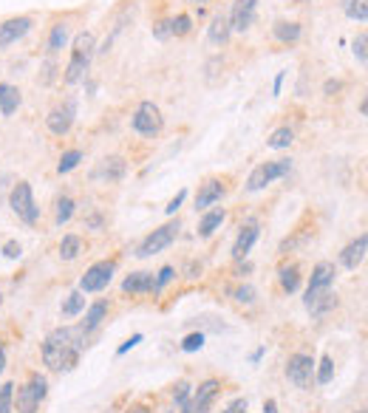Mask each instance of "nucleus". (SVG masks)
<instances>
[{
    "label": "nucleus",
    "instance_id": "nucleus-26",
    "mask_svg": "<svg viewBox=\"0 0 368 413\" xmlns=\"http://www.w3.org/2000/svg\"><path fill=\"white\" fill-rule=\"evenodd\" d=\"M108 317V303L105 300H97L94 306H88V311H85V320L80 323V328L85 331V334H91L94 328H100L102 325V320Z\"/></svg>",
    "mask_w": 368,
    "mask_h": 413
},
{
    "label": "nucleus",
    "instance_id": "nucleus-43",
    "mask_svg": "<svg viewBox=\"0 0 368 413\" xmlns=\"http://www.w3.org/2000/svg\"><path fill=\"white\" fill-rule=\"evenodd\" d=\"M201 348H204V334H201V331H193V334H187V337L182 340V351H187V354L201 351Z\"/></svg>",
    "mask_w": 368,
    "mask_h": 413
},
{
    "label": "nucleus",
    "instance_id": "nucleus-33",
    "mask_svg": "<svg viewBox=\"0 0 368 413\" xmlns=\"http://www.w3.org/2000/svg\"><path fill=\"white\" fill-rule=\"evenodd\" d=\"M343 11L349 20L366 23L368 20V0H343Z\"/></svg>",
    "mask_w": 368,
    "mask_h": 413
},
{
    "label": "nucleus",
    "instance_id": "nucleus-10",
    "mask_svg": "<svg viewBox=\"0 0 368 413\" xmlns=\"http://www.w3.org/2000/svg\"><path fill=\"white\" fill-rule=\"evenodd\" d=\"M34 26V17L31 14H20V17H9L0 23V48H9L14 46L17 40H23Z\"/></svg>",
    "mask_w": 368,
    "mask_h": 413
},
{
    "label": "nucleus",
    "instance_id": "nucleus-1",
    "mask_svg": "<svg viewBox=\"0 0 368 413\" xmlns=\"http://www.w3.org/2000/svg\"><path fill=\"white\" fill-rule=\"evenodd\" d=\"M85 331L80 325H60L54 331H48V337L43 340V362L51 368V371H60V374H68L77 368L80 362V354L85 348Z\"/></svg>",
    "mask_w": 368,
    "mask_h": 413
},
{
    "label": "nucleus",
    "instance_id": "nucleus-58",
    "mask_svg": "<svg viewBox=\"0 0 368 413\" xmlns=\"http://www.w3.org/2000/svg\"><path fill=\"white\" fill-rule=\"evenodd\" d=\"M0 306H3V298H0Z\"/></svg>",
    "mask_w": 368,
    "mask_h": 413
},
{
    "label": "nucleus",
    "instance_id": "nucleus-60",
    "mask_svg": "<svg viewBox=\"0 0 368 413\" xmlns=\"http://www.w3.org/2000/svg\"><path fill=\"white\" fill-rule=\"evenodd\" d=\"M357 413H366V411H357Z\"/></svg>",
    "mask_w": 368,
    "mask_h": 413
},
{
    "label": "nucleus",
    "instance_id": "nucleus-14",
    "mask_svg": "<svg viewBox=\"0 0 368 413\" xmlns=\"http://www.w3.org/2000/svg\"><path fill=\"white\" fill-rule=\"evenodd\" d=\"M91 60H94V57H88V54L71 51V57H68V63H65V68H63V83H65V85H80V83H85V77H88V71H91Z\"/></svg>",
    "mask_w": 368,
    "mask_h": 413
},
{
    "label": "nucleus",
    "instance_id": "nucleus-25",
    "mask_svg": "<svg viewBox=\"0 0 368 413\" xmlns=\"http://www.w3.org/2000/svg\"><path fill=\"white\" fill-rule=\"evenodd\" d=\"M23 103L20 97V88L17 85H9V83H0V113L3 116H11Z\"/></svg>",
    "mask_w": 368,
    "mask_h": 413
},
{
    "label": "nucleus",
    "instance_id": "nucleus-21",
    "mask_svg": "<svg viewBox=\"0 0 368 413\" xmlns=\"http://www.w3.org/2000/svg\"><path fill=\"white\" fill-rule=\"evenodd\" d=\"M366 246H368V235H357V238L340 252V263H343L349 272H354V269L363 263V258H366Z\"/></svg>",
    "mask_w": 368,
    "mask_h": 413
},
{
    "label": "nucleus",
    "instance_id": "nucleus-16",
    "mask_svg": "<svg viewBox=\"0 0 368 413\" xmlns=\"http://www.w3.org/2000/svg\"><path fill=\"white\" fill-rule=\"evenodd\" d=\"M219 394H221V382H219V380H204V382L196 388V394L190 397L196 413H210L213 402L219 399Z\"/></svg>",
    "mask_w": 368,
    "mask_h": 413
},
{
    "label": "nucleus",
    "instance_id": "nucleus-35",
    "mask_svg": "<svg viewBox=\"0 0 368 413\" xmlns=\"http://www.w3.org/2000/svg\"><path fill=\"white\" fill-rule=\"evenodd\" d=\"M54 206H57V212H54V221H57V226L68 224V221H71V215H74V199H71V196H60Z\"/></svg>",
    "mask_w": 368,
    "mask_h": 413
},
{
    "label": "nucleus",
    "instance_id": "nucleus-31",
    "mask_svg": "<svg viewBox=\"0 0 368 413\" xmlns=\"http://www.w3.org/2000/svg\"><path fill=\"white\" fill-rule=\"evenodd\" d=\"M190 31H193V17L187 11H179V14L170 17V34L173 37H187Z\"/></svg>",
    "mask_w": 368,
    "mask_h": 413
},
{
    "label": "nucleus",
    "instance_id": "nucleus-52",
    "mask_svg": "<svg viewBox=\"0 0 368 413\" xmlns=\"http://www.w3.org/2000/svg\"><path fill=\"white\" fill-rule=\"evenodd\" d=\"M263 413H278V402L275 399H266L263 402Z\"/></svg>",
    "mask_w": 368,
    "mask_h": 413
},
{
    "label": "nucleus",
    "instance_id": "nucleus-51",
    "mask_svg": "<svg viewBox=\"0 0 368 413\" xmlns=\"http://www.w3.org/2000/svg\"><path fill=\"white\" fill-rule=\"evenodd\" d=\"M283 80H286V71H280V74L275 77V85H272V91H275V97L280 94V85H283Z\"/></svg>",
    "mask_w": 368,
    "mask_h": 413
},
{
    "label": "nucleus",
    "instance_id": "nucleus-24",
    "mask_svg": "<svg viewBox=\"0 0 368 413\" xmlns=\"http://www.w3.org/2000/svg\"><path fill=\"white\" fill-rule=\"evenodd\" d=\"M335 263L332 261H320L315 269H312V278H309V289H329L335 283Z\"/></svg>",
    "mask_w": 368,
    "mask_h": 413
},
{
    "label": "nucleus",
    "instance_id": "nucleus-39",
    "mask_svg": "<svg viewBox=\"0 0 368 413\" xmlns=\"http://www.w3.org/2000/svg\"><path fill=\"white\" fill-rule=\"evenodd\" d=\"M14 411V382H3L0 385V413Z\"/></svg>",
    "mask_w": 368,
    "mask_h": 413
},
{
    "label": "nucleus",
    "instance_id": "nucleus-23",
    "mask_svg": "<svg viewBox=\"0 0 368 413\" xmlns=\"http://www.w3.org/2000/svg\"><path fill=\"white\" fill-rule=\"evenodd\" d=\"M224 218H227V209L224 206H216V209H204V215H201V221H199V238H213L216 235V229L224 224Z\"/></svg>",
    "mask_w": 368,
    "mask_h": 413
},
{
    "label": "nucleus",
    "instance_id": "nucleus-48",
    "mask_svg": "<svg viewBox=\"0 0 368 413\" xmlns=\"http://www.w3.org/2000/svg\"><path fill=\"white\" fill-rule=\"evenodd\" d=\"M246 408H249V402H246L244 397H238L236 402H230V405H227V411L224 413H246Z\"/></svg>",
    "mask_w": 368,
    "mask_h": 413
},
{
    "label": "nucleus",
    "instance_id": "nucleus-15",
    "mask_svg": "<svg viewBox=\"0 0 368 413\" xmlns=\"http://www.w3.org/2000/svg\"><path fill=\"white\" fill-rule=\"evenodd\" d=\"M258 235H261L258 221H252V218H249L246 224H241L238 238H236V244H233V261H246V255H249V249L255 246Z\"/></svg>",
    "mask_w": 368,
    "mask_h": 413
},
{
    "label": "nucleus",
    "instance_id": "nucleus-41",
    "mask_svg": "<svg viewBox=\"0 0 368 413\" xmlns=\"http://www.w3.org/2000/svg\"><path fill=\"white\" fill-rule=\"evenodd\" d=\"M233 298H236V303H241V306H252L255 298H258V292H255L249 283H241L238 289H233Z\"/></svg>",
    "mask_w": 368,
    "mask_h": 413
},
{
    "label": "nucleus",
    "instance_id": "nucleus-40",
    "mask_svg": "<svg viewBox=\"0 0 368 413\" xmlns=\"http://www.w3.org/2000/svg\"><path fill=\"white\" fill-rule=\"evenodd\" d=\"M150 31H153V37H156L159 43L170 40V37H173V34H170V17H159V20H153Z\"/></svg>",
    "mask_w": 368,
    "mask_h": 413
},
{
    "label": "nucleus",
    "instance_id": "nucleus-55",
    "mask_svg": "<svg viewBox=\"0 0 368 413\" xmlns=\"http://www.w3.org/2000/svg\"><path fill=\"white\" fill-rule=\"evenodd\" d=\"M127 413H150L144 405H133V408H127Z\"/></svg>",
    "mask_w": 368,
    "mask_h": 413
},
{
    "label": "nucleus",
    "instance_id": "nucleus-49",
    "mask_svg": "<svg viewBox=\"0 0 368 413\" xmlns=\"http://www.w3.org/2000/svg\"><path fill=\"white\" fill-rule=\"evenodd\" d=\"M139 343H142V334H133V337H130V340H125L122 345H120V351H117V354H120V357H122V354H127V351H130V348H133V345H139Z\"/></svg>",
    "mask_w": 368,
    "mask_h": 413
},
{
    "label": "nucleus",
    "instance_id": "nucleus-13",
    "mask_svg": "<svg viewBox=\"0 0 368 413\" xmlns=\"http://www.w3.org/2000/svg\"><path fill=\"white\" fill-rule=\"evenodd\" d=\"M224 196H227L224 179H204L199 184V193H196V209L204 212V209H210L213 204H219Z\"/></svg>",
    "mask_w": 368,
    "mask_h": 413
},
{
    "label": "nucleus",
    "instance_id": "nucleus-53",
    "mask_svg": "<svg viewBox=\"0 0 368 413\" xmlns=\"http://www.w3.org/2000/svg\"><path fill=\"white\" fill-rule=\"evenodd\" d=\"M179 413H196V408H193V402H190V399H187V402H184V405H182V408H179Z\"/></svg>",
    "mask_w": 368,
    "mask_h": 413
},
{
    "label": "nucleus",
    "instance_id": "nucleus-17",
    "mask_svg": "<svg viewBox=\"0 0 368 413\" xmlns=\"http://www.w3.org/2000/svg\"><path fill=\"white\" fill-rule=\"evenodd\" d=\"M125 173H127V162H125L122 156H105L100 162V167L94 170V179H102L108 184H117V182L125 179Z\"/></svg>",
    "mask_w": 368,
    "mask_h": 413
},
{
    "label": "nucleus",
    "instance_id": "nucleus-32",
    "mask_svg": "<svg viewBox=\"0 0 368 413\" xmlns=\"http://www.w3.org/2000/svg\"><path fill=\"white\" fill-rule=\"evenodd\" d=\"M83 159H85V153H83V150H77V147H74V150H65V153L60 156V162H57V173H60V176L71 173L74 167H80V162H83Z\"/></svg>",
    "mask_w": 368,
    "mask_h": 413
},
{
    "label": "nucleus",
    "instance_id": "nucleus-3",
    "mask_svg": "<svg viewBox=\"0 0 368 413\" xmlns=\"http://www.w3.org/2000/svg\"><path fill=\"white\" fill-rule=\"evenodd\" d=\"M289 173H292V159L263 162V164H258V167L249 173V179H246V193H261V190H266L272 182H278V179H283V176H289Z\"/></svg>",
    "mask_w": 368,
    "mask_h": 413
},
{
    "label": "nucleus",
    "instance_id": "nucleus-11",
    "mask_svg": "<svg viewBox=\"0 0 368 413\" xmlns=\"http://www.w3.org/2000/svg\"><path fill=\"white\" fill-rule=\"evenodd\" d=\"M255 14H258V0H236L233 9L227 11V17H230V28L238 31V34H244V31L252 28Z\"/></svg>",
    "mask_w": 368,
    "mask_h": 413
},
{
    "label": "nucleus",
    "instance_id": "nucleus-46",
    "mask_svg": "<svg viewBox=\"0 0 368 413\" xmlns=\"http://www.w3.org/2000/svg\"><path fill=\"white\" fill-rule=\"evenodd\" d=\"M20 252H23V246H20L17 241H6V244H3V255H6L9 261H17Z\"/></svg>",
    "mask_w": 368,
    "mask_h": 413
},
{
    "label": "nucleus",
    "instance_id": "nucleus-36",
    "mask_svg": "<svg viewBox=\"0 0 368 413\" xmlns=\"http://www.w3.org/2000/svg\"><path fill=\"white\" fill-rule=\"evenodd\" d=\"M315 385H329L332 382V377H335V362H332V357H323L320 360V365H315Z\"/></svg>",
    "mask_w": 368,
    "mask_h": 413
},
{
    "label": "nucleus",
    "instance_id": "nucleus-5",
    "mask_svg": "<svg viewBox=\"0 0 368 413\" xmlns=\"http://www.w3.org/2000/svg\"><path fill=\"white\" fill-rule=\"evenodd\" d=\"M179 229H182V221H167L162 224L159 229H153L139 246H136V258H150V255H159L162 249H167L176 238H179Z\"/></svg>",
    "mask_w": 368,
    "mask_h": 413
},
{
    "label": "nucleus",
    "instance_id": "nucleus-37",
    "mask_svg": "<svg viewBox=\"0 0 368 413\" xmlns=\"http://www.w3.org/2000/svg\"><path fill=\"white\" fill-rule=\"evenodd\" d=\"M352 54H354V60L366 68V63H368V34L366 31H360V34L352 40Z\"/></svg>",
    "mask_w": 368,
    "mask_h": 413
},
{
    "label": "nucleus",
    "instance_id": "nucleus-59",
    "mask_svg": "<svg viewBox=\"0 0 368 413\" xmlns=\"http://www.w3.org/2000/svg\"><path fill=\"white\" fill-rule=\"evenodd\" d=\"M164 413H173V411H164Z\"/></svg>",
    "mask_w": 368,
    "mask_h": 413
},
{
    "label": "nucleus",
    "instance_id": "nucleus-2",
    "mask_svg": "<svg viewBox=\"0 0 368 413\" xmlns=\"http://www.w3.org/2000/svg\"><path fill=\"white\" fill-rule=\"evenodd\" d=\"M130 127H133L139 136H144V139H156V136L164 130L162 108L156 103H150V100L139 103L136 105V110H133V116H130Z\"/></svg>",
    "mask_w": 368,
    "mask_h": 413
},
{
    "label": "nucleus",
    "instance_id": "nucleus-28",
    "mask_svg": "<svg viewBox=\"0 0 368 413\" xmlns=\"http://www.w3.org/2000/svg\"><path fill=\"white\" fill-rule=\"evenodd\" d=\"M292 142H295V130H292L289 125H283V127H278V130L269 133L266 147H272V150H286V147H292Z\"/></svg>",
    "mask_w": 368,
    "mask_h": 413
},
{
    "label": "nucleus",
    "instance_id": "nucleus-47",
    "mask_svg": "<svg viewBox=\"0 0 368 413\" xmlns=\"http://www.w3.org/2000/svg\"><path fill=\"white\" fill-rule=\"evenodd\" d=\"M184 199H187V190H179V193H176V199H170V204L164 206V212H167V215H176V212H179V206L184 204Z\"/></svg>",
    "mask_w": 368,
    "mask_h": 413
},
{
    "label": "nucleus",
    "instance_id": "nucleus-6",
    "mask_svg": "<svg viewBox=\"0 0 368 413\" xmlns=\"http://www.w3.org/2000/svg\"><path fill=\"white\" fill-rule=\"evenodd\" d=\"M9 206L28 226L37 224V218H40V206L34 204V193H31V184L28 182H14V187L9 193Z\"/></svg>",
    "mask_w": 368,
    "mask_h": 413
},
{
    "label": "nucleus",
    "instance_id": "nucleus-34",
    "mask_svg": "<svg viewBox=\"0 0 368 413\" xmlns=\"http://www.w3.org/2000/svg\"><path fill=\"white\" fill-rule=\"evenodd\" d=\"M80 311H85V295L77 289V292H71V295L65 298V303H63L60 314H63V317H77Z\"/></svg>",
    "mask_w": 368,
    "mask_h": 413
},
{
    "label": "nucleus",
    "instance_id": "nucleus-7",
    "mask_svg": "<svg viewBox=\"0 0 368 413\" xmlns=\"http://www.w3.org/2000/svg\"><path fill=\"white\" fill-rule=\"evenodd\" d=\"M315 357L312 354H292L286 360V380L298 388V391H312L315 385Z\"/></svg>",
    "mask_w": 368,
    "mask_h": 413
},
{
    "label": "nucleus",
    "instance_id": "nucleus-20",
    "mask_svg": "<svg viewBox=\"0 0 368 413\" xmlns=\"http://www.w3.org/2000/svg\"><path fill=\"white\" fill-rule=\"evenodd\" d=\"M272 37L280 43V46H295L300 37H303V26L298 20H275L272 23Z\"/></svg>",
    "mask_w": 368,
    "mask_h": 413
},
{
    "label": "nucleus",
    "instance_id": "nucleus-38",
    "mask_svg": "<svg viewBox=\"0 0 368 413\" xmlns=\"http://www.w3.org/2000/svg\"><path fill=\"white\" fill-rule=\"evenodd\" d=\"M190 397H193V385H190L187 380H182V382L173 385V408H182Z\"/></svg>",
    "mask_w": 368,
    "mask_h": 413
},
{
    "label": "nucleus",
    "instance_id": "nucleus-22",
    "mask_svg": "<svg viewBox=\"0 0 368 413\" xmlns=\"http://www.w3.org/2000/svg\"><path fill=\"white\" fill-rule=\"evenodd\" d=\"M68 34H71V26H68L65 20L54 23L51 31H48V37H46V54H48V57H57V54L68 46Z\"/></svg>",
    "mask_w": 368,
    "mask_h": 413
},
{
    "label": "nucleus",
    "instance_id": "nucleus-12",
    "mask_svg": "<svg viewBox=\"0 0 368 413\" xmlns=\"http://www.w3.org/2000/svg\"><path fill=\"white\" fill-rule=\"evenodd\" d=\"M303 306L306 311L312 314V317H323V314H329L332 309H337V295L332 292V286L329 289H306V298H303Z\"/></svg>",
    "mask_w": 368,
    "mask_h": 413
},
{
    "label": "nucleus",
    "instance_id": "nucleus-54",
    "mask_svg": "<svg viewBox=\"0 0 368 413\" xmlns=\"http://www.w3.org/2000/svg\"><path fill=\"white\" fill-rule=\"evenodd\" d=\"M6 371V351H3V343H0V374Z\"/></svg>",
    "mask_w": 368,
    "mask_h": 413
},
{
    "label": "nucleus",
    "instance_id": "nucleus-50",
    "mask_svg": "<svg viewBox=\"0 0 368 413\" xmlns=\"http://www.w3.org/2000/svg\"><path fill=\"white\" fill-rule=\"evenodd\" d=\"M102 224H105L102 215H91V218H85V226H88V229H100Z\"/></svg>",
    "mask_w": 368,
    "mask_h": 413
},
{
    "label": "nucleus",
    "instance_id": "nucleus-27",
    "mask_svg": "<svg viewBox=\"0 0 368 413\" xmlns=\"http://www.w3.org/2000/svg\"><path fill=\"white\" fill-rule=\"evenodd\" d=\"M278 281H280V289H283L286 295H295L298 286H300V269H298V263H286V266H280Z\"/></svg>",
    "mask_w": 368,
    "mask_h": 413
},
{
    "label": "nucleus",
    "instance_id": "nucleus-56",
    "mask_svg": "<svg viewBox=\"0 0 368 413\" xmlns=\"http://www.w3.org/2000/svg\"><path fill=\"white\" fill-rule=\"evenodd\" d=\"M263 351H266V348H258V351H255V354H252V362H258V360H261V357H263Z\"/></svg>",
    "mask_w": 368,
    "mask_h": 413
},
{
    "label": "nucleus",
    "instance_id": "nucleus-29",
    "mask_svg": "<svg viewBox=\"0 0 368 413\" xmlns=\"http://www.w3.org/2000/svg\"><path fill=\"white\" fill-rule=\"evenodd\" d=\"M83 252V238L80 235H63L60 241V258L63 261H77Z\"/></svg>",
    "mask_w": 368,
    "mask_h": 413
},
{
    "label": "nucleus",
    "instance_id": "nucleus-57",
    "mask_svg": "<svg viewBox=\"0 0 368 413\" xmlns=\"http://www.w3.org/2000/svg\"><path fill=\"white\" fill-rule=\"evenodd\" d=\"M187 3H193V6H201V3H207V0H187Z\"/></svg>",
    "mask_w": 368,
    "mask_h": 413
},
{
    "label": "nucleus",
    "instance_id": "nucleus-45",
    "mask_svg": "<svg viewBox=\"0 0 368 413\" xmlns=\"http://www.w3.org/2000/svg\"><path fill=\"white\" fill-rule=\"evenodd\" d=\"M340 91H343V80H326L323 83V94L332 100V97H340Z\"/></svg>",
    "mask_w": 368,
    "mask_h": 413
},
{
    "label": "nucleus",
    "instance_id": "nucleus-44",
    "mask_svg": "<svg viewBox=\"0 0 368 413\" xmlns=\"http://www.w3.org/2000/svg\"><path fill=\"white\" fill-rule=\"evenodd\" d=\"M173 278H176V269H173V266H162V269L156 272V295H159Z\"/></svg>",
    "mask_w": 368,
    "mask_h": 413
},
{
    "label": "nucleus",
    "instance_id": "nucleus-18",
    "mask_svg": "<svg viewBox=\"0 0 368 413\" xmlns=\"http://www.w3.org/2000/svg\"><path fill=\"white\" fill-rule=\"evenodd\" d=\"M230 37H233V28H230V17H227V11L213 14V20H210V26H207V40H210V46L224 48V46L230 43Z\"/></svg>",
    "mask_w": 368,
    "mask_h": 413
},
{
    "label": "nucleus",
    "instance_id": "nucleus-30",
    "mask_svg": "<svg viewBox=\"0 0 368 413\" xmlns=\"http://www.w3.org/2000/svg\"><path fill=\"white\" fill-rule=\"evenodd\" d=\"M71 51H80V54L94 57V54H97V37H94V31H80V34L71 40Z\"/></svg>",
    "mask_w": 368,
    "mask_h": 413
},
{
    "label": "nucleus",
    "instance_id": "nucleus-8",
    "mask_svg": "<svg viewBox=\"0 0 368 413\" xmlns=\"http://www.w3.org/2000/svg\"><path fill=\"white\" fill-rule=\"evenodd\" d=\"M114 272H117V261H97V263L88 266L85 275L80 278V292H83V295H91V292L108 289V283L114 281Z\"/></svg>",
    "mask_w": 368,
    "mask_h": 413
},
{
    "label": "nucleus",
    "instance_id": "nucleus-9",
    "mask_svg": "<svg viewBox=\"0 0 368 413\" xmlns=\"http://www.w3.org/2000/svg\"><path fill=\"white\" fill-rule=\"evenodd\" d=\"M74 116H77V103L68 97L63 105H54L51 110H48V116H46V127H48V133L51 136H68L71 133V127H74Z\"/></svg>",
    "mask_w": 368,
    "mask_h": 413
},
{
    "label": "nucleus",
    "instance_id": "nucleus-42",
    "mask_svg": "<svg viewBox=\"0 0 368 413\" xmlns=\"http://www.w3.org/2000/svg\"><path fill=\"white\" fill-rule=\"evenodd\" d=\"M54 77H57V63H54V57H46V63H43V74H37V83H40V85H51Z\"/></svg>",
    "mask_w": 368,
    "mask_h": 413
},
{
    "label": "nucleus",
    "instance_id": "nucleus-4",
    "mask_svg": "<svg viewBox=\"0 0 368 413\" xmlns=\"http://www.w3.org/2000/svg\"><path fill=\"white\" fill-rule=\"evenodd\" d=\"M46 394H48V382H46V377H43L40 371H34V374L28 377V382L17 388L14 411L17 413H37L40 402L46 399Z\"/></svg>",
    "mask_w": 368,
    "mask_h": 413
},
{
    "label": "nucleus",
    "instance_id": "nucleus-19",
    "mask_svg": "<svg viewBox=\"0 0 368 413\" xmlns=\"http://www.w3.org/2000/svg\"><path fill=\"white\" fill-rule=\"evenodd\" d=\"M125 295H156V275L153 272H130L122 281Z\"/></svg>",
    "mask_w": 368,
    "mask_h": 413
}]
</instances>
